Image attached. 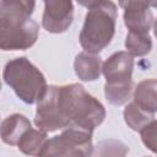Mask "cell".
Wrapping results in <instances>:
<instances>
[{"label": "cell", "mask_w": 157, "mask_h": 157, "mask_svg": "<svg viewBox=\"0 0 157 157\" xmlns=\"http://www.w3.org/2000/svg\"><path fill=\"white\" fill-rule=\"evenodd\" d=\"M34 6L28 0L0 1V49L25 50L36 43L39 26L31 18Z\"/></svg>", "instance_id": "7a4b0ae2"}, {"label": "cell", "mask_w": 157, "mask_h": 157, "mask_svg": "<svg viewBox=\"0 0 157 157\" xmlns=\"http://www.w3.org/2000/svg\"><path fill=\"white\" fill-rule=\"evenodd\" d=\"M74 4L69 0L44 1L42 26L49 33H63L72 23Z\"/></svg>", "instance_id": "8992f818"}, {"label": "cell", "mask_w": 157, "mask_h": 157, "mask_svg": "<svg viewBox=\"0 0 157 157\" xmlns=\"http://www.w3.org/2000/svg\"><path fill=\"white\" fill-rule=\"evenodd\" d=\"M2 77L16 96L27 104L38 103L48 90L44 75L26 56L7 61Z\"/></svg>", "instance_id": "277c9868"}, {"label": "cell", "mask_w": 157, "mask_h": 157, "mask_svg": "<svg viewBox=\"0 0 157 157\" xmlns=\"http://www.w3.org/2000/svg\"><path fill=\"white\" fill-rule=\"evenodd\" d=\"M126 52L131 56H144L152 49V40L148 33L128 32L125 39Z\"/></svg>", "instance_id": "2e32d148"}, {"label": "cell", "mask_w": 157, "mask_h": 157, "mask_svg": "<svg viewBox=\"0 0 157 157\" xmlns=\"http://www.w3.org/2000/svg\"><path fill=\"white\" fill-rule=\"evenodd\" d=\"M47 141H48V137H47L45 131H42L39 129L38 130L31 129L22 136L17 147L22 153H25L27 156L38 157V155L40 153V151L44 147Z\"/></svg>", "instance_id": "4fadbf2b"}, {"label": "cell", "mask_w": 157, "mask_h": 157, "mask_svg": "<svg viewBox=\"0 0 157 157\" xmlns=\"http://www.w3.org/2000/svg\"><path fill=\"white\" fill-rule=\"evenodd\" d=\"M92 131L69 126L49 139L38 157H90L93 150Z\"/></svg>", "instance_id": "5b68a950"}, {"label": "cell", "mask_w": 157, "mask_h": 157, "mask_svg": "<svg viewBox=\"0 0 157 157\" xmlns=\"http://www.w3.org/2000/svg\"><path fill=\"white\" fill-rule=\"evenodd\" d=\"M140 135L144 145L157 155V120H152L150 124H147L140 131Z\"/></svg>", "instance_id": "e0dca14e"}, {"label": "cell", "mask_w": 157, "mask_h": 157, "mask_svg": "<svg viewBox=\"0 0 157 157\" xmlns=\"http://www.w3.org/2000/svg\"><path fill=\"white\" fill-rule=\"evenodd\" d=\"M132 96V102L142 110L150 114H155L157 112V80L147 78L139 82Z\"/></svg>", "instance_id": "8fae6325"}, {"label": "cell", "mask_w": 157, "mask_h": 157, "mask_svg": "<svg viewBox=\"0 0 157 157\" xmlns=\"http://www.w3.org/2000/svg\"><path fill=\"white\" fill-rule=\"evenodd\" d=\"M124 120L126 125L134 131H141L153 119V114H150L139 108L134 102H130L124 109Z\"/></svg>", "instance_id": "5bb4252c"}, {"label": "cell", "mask_w": 157, "mask_h": 157, "mask_svg": "<svg viewBox=\"0 0 157 157\" xmlns=\"http://www.w3.org/2000/svg\"><path fill=\"white\" fill-rule=\"evenodd\" d=\"M134 59L124 50L112 54L102 66V74L105 77V82H120L132 80Z\"/></svg>", "instance_id": "ba28073f"}, {"label": "cell", "mask_w": 157, "mask_h": 157, "mask_svg": "<svg viewBox=\"0 0 157 157\" xmlns=\"http://www.w3.org/2000/svg\"><path fill=\"white\" fill-rule=\"evenodd\" d=\"M119 5L124 9V23L129 32L148 33L155 18L151 6H157V2L148 1H120Z\"/></svg>", "instance_id": "52a82bcc"}, {"label": "cell", "mask_w": 157, "mask_h": 157, "mask_svg": "<svg viewBox=\"0 0 157 157\" xmlns=\"http://www.w3.org/2000/svg\"><path fill=\"white\" fill-rule=\"evenodd\" d=\"M32 129L31 121L23 114H11L1 123V139L5 144L15 146L18 145L22 136Z\"/></svg>", "instance_id": "9c48e42d"}, {"label": "cell", "mask_w": 157, "mask_h": 157, "mask_svg": "<svg viewBox=\"0 0 157 157\" xmlns=\"http://www.w3.org/2000/svg\"><path fill=\"white\" fill-rule=\"evenodd\" d=\"M129 147L120 140L107 139L93 146L90 157H126Z\"/></svg>", "instance_id": "9a60e30c"}, {"label": "cell", "mask_w": 157, "mask_h": 157, "mask_svg": "<svg viewBox=\"0 0 157 157\" xmlns=\"http://www.w3.org/2000/svg\"><path fill=\"white\" fill-rule=\"evenodd\" d=\"M102 59L97 54L78 53L74 61V69L76 76L82 81H96L102 74Z\"/></svg>", "instance_id": "30bf717a"}, {"label": "cell", "mask_w": 157, "mask_h": 157, "mask_svg": "<svg viewBox=\"0 0 157 157\" xmlns=\"http://www.w3.org/2000/svg\"><path fill=\"white\" fill-rule=\"evenodd\" d=\"M132 90H134L132 80L120 81V82H105L104 96L110 104L123 105L130 99Z\"/></svg>", "instance_id": "7c38bea8"}, {"label": "cell", "mask_w": 157, "mask_h": 157, "mask_svg": "<svg viewBox=\"0 0 157 157\" xmlns=\"http://www.w3.org/2000/svg\"><path fill=\"white\" fill-rule=\"evenodd\" d=\"M105 118L104 105L82 85H52L37 103L36 126L45 132L75 126L92 131Z\"/></svg>", "instance_id": "6da1fadb"}, {"label": "cell", "mask_w": 157, "mask_h": 157, "mask_svg": "<svg viewBox=\"0 0 157 157\" xmlns=\"http://www.w3.org/2000/svg\"><path fill=\"white\" fill-rule=\"evenodd\" d=\"M153 34H155V37L157 38V18H156L155 22H153Z\"/></svg>", "instance_id": "ac0fdd59"}, {"label": "cell", "mask_w": 157, "mask_h": 157, "mask_svg": "<svg viewBox=\"0 0 157 157\" xmlns=\"http://www.w3.org/2000/svg\"><path fill=\"white\" fill-rule=\"evenodd\" d=\"M87 7V13L80 32V44L86 53L98 54L112 42L115 33L117 5L113 1H80Z\"/></svg>", "instance_id": "3957f363"}]
</instances>
